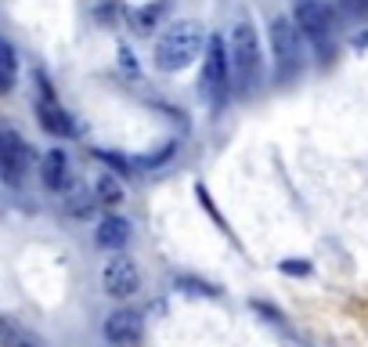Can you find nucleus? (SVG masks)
I'll return each instance as SVG.
<instances>
[{
	"label": "nucleus",
	"mask_w": 368,
	"mask_h": 347,
	"mask_svg": "<svg viewBox=\"0 0 368 347\" xmlns=\"http://www.w3.org/2000/svg\"><path fill=\"white\" fill-rule=\"evenodd\" d=\"M203 43H206V29L199 26V22H173V26H166V33L156 40V69L163 73H181L188 69V65L199 58L203 51Z\"/></svg>",
	"instance_id": "f257e3e1"
},
{
	"label": "nucleus",
	"mask_w": 368,
	"mask_h": 347,
	"mask_svg": "<svg viewBox=\"0 0 368 347\" xmlns=\"http://www.w3.org/2000/svg\"><path fill=\"white\" fill-rule=\"evenodd\" d=\"M228 69L235 76V87L238 91H253L256 80H260V40H256V29L253 22L242 18L235 22L231 29V43H228Z\"/></svg>",
	"instance_id": "f03ea898"
},
{
	"label": "nucleus",
	"mask_w": 368,
	"mask_h": 347,
	"mask_svg": "<svg viewBox=\"0 0 368 347\" xmlns=\"http://www.w3.org/2000/svg\"><path fill=\"white\" fill-rule=\"evenodd\" d=\"M271 51H274L278 80L296 76L300 62H303V43H300L296 22H289V18H274V22H271Z\"/></svg>",
	"instance_id": "7ed1b4c3"
},
{
	"label": "nucleus",
	"mask_w": 368,
	"mask_h": 347,
	"mask_svg": "<svg viewBox=\"0 0 368 347\" xmlns=\"http://www.w3.org/2000/svg\"><path fill=\"white\" fill-rule=\"evenodd\" d=\"M228 80H231V69H228V43L221 36H209L206 40V58H203V94L221 101L224 91H228Z\"/></svg>",
	"instance_id": "20e7f679"
},
{
	"label": "nucleus",
	"mask_w": 368,
	"mask_h": 347,
	"mask_svg": "<svg viewBox=\"0 0 368 347\" xmlns=\"http://www.w3.org/2000/svg\"><path fill=\"white\" fill-rule=\"evenodd\" d=\"M33 160V148L26 145V138L15 127H0V178L8 185H22Z\"/></svg>",
	"instance_id": "39448f33"
},
{
	"label": "nucleus",
	"mask_w": 368,
	"mask_h": 347,
	"mask_svg": "<svg viewBox=\"0 0 368 347\" xmlns=\"http://www.w3.org/2000/svg\"><path fill=\"white\" fill-rule=\"evenodd\" d=\"M101 286H105L108 297L126 300V297H134L141 290V271L130 257L112 253V260H105V268H101Z\"/></svg>",
	"instance_id": "423d86ee"
},
{
	"label": "nucleus",
	"mask_w": 368,
	"mask_h": 347,
	"mask_svg": "<svg viewBox=\"0 0 368 347\" xmlns=\"http://www.w3.org/2000/svg\"><path fill=\"white\" fill-rule=\"evenodd\" d=\"M293 22H296V29L300 33H307L314 43H329L332 36V8L325 4V0H296V8H293Z\"/></svg>",
	"instance_id": "0eeeda50"
},
{
	"label": "nucleus",
	"mask_w": 368,
	"mask_h": 347,
	"mask_svg": "<svg viewBox=\"0 0 368 347\" xmlns=\"http://www.w3.org/2000/svg\"><path fill=\"white\" fill-rule=\"evenodd\" d=\"M145 337V322L138 311H112L105 318V340L116 347H138Z\"/></svg>",
	"instance_id": "6e6552de"
},
{
	"label": "nucleus",
	"mask_w": 368,
	"mask_h": 347,
	"mask_svg": "<svg viewBox=\"0 0 368 347\" xmlns=\"http://www.w3.org/2000/svg\"><path fill=\"white\" fill-rule=\"evenodd\" d=\"M40 178H43V188H65L69 185V156H65L61 148H51V152H43V160H40Z\"/></svg>",
	"instance_id": "1a4fd4ad"
},
{
	"label": "nucleus",
	"mask_w": 368,
	"mask_h": 347,
	"mask_svg": "<svg viewBox=\"0 0 368 347\" xmlns=\"http://www.w3.org/2000/svg\"><path fill=\"white\" fill-rule=\"evenodd\" d=\"M94 243L101 246V250H123L126 243H130V221H123V217H116V213H108L105 221L98 225V232H94Z\"/></svg>",
	"instance_id": "9d476101"
},
{
	"label": "nucleus",
	"mask_w": 368,
	"mask_h": 347,
	"mask_svg": "<svg viewBox=\"0 0 368 347\" xmlns=\"http://www.w3.org/2000/svg\"><path fill=\"white\" fill-rule=\"evenodd\" d=\"M36 120H40V127L47 130V134H58V138H69L73 134V120L65 116V108L58 101L40 98L36 101Z\"/></svg>",
	"instance_id": "9b49d317"
},
{
	"label": "nucleus",
	"mask_w": 368,
	"mask_h": 347,
	"mask_svg": "<svg viewBox=\"0 0 368 347\" xmlns=\"http://www.w3.org/2000/svg\"><path fill=\"white\" fill-rule=\"evenodd\" d=\"M61 210L69 213V217H91L98 210V199H94V188H87V185H73L69 192H65V203Z\"/></svg>",
	"instance_id": "f8f14e48"
},
{
	"label": "nucleus",
	"mask_w": 368,
	"mask_h": 347,
	"mask_svg": "<svg viewBox=\"0 0 368 347\" xmlns=\"http://www.w3.org/2000/svg\"><path fill=\"white\" fill-rule=\"evenodd\" d=\"M94 199H98V206H119L126 199V192L116 181V174H101V178L94 181Z\"/></svg>",
	"instance_id": "ddd939ff"
},
{
	"label": "nucleus",
	"mask_w": 368,
	"mask_h": 347,
	"mask_svg": "<svg viewBox=\"0 0 368 347\" xmlns=\"http://www.w3.org/2000/svg\"><path fill=\"white\" fill-rule=\"evenodd\" d=\"M15 80H18V58H15V48L0 40V94H11V91H15Z\"/></svg>",
	"instance_id": "4468645a"
},
{
	"label": "nucleus",
	"mask_w": 368,
	"mask_h": 347,
	"mask_svg": "<svg viewBox=\"0 0 368 347\" xmlns=\"http://www.w3.org/2000/svg\"><path fill=\"white\" fill-rule=\"evenodd\" d=\"M166 15V0H159V4H152V8H145V11H138L134 15V22H138V33H152L159 26V18Z\"/></svg>",
	"instance_id": "2eb2a0df"
},
{
	"label": "nucleus",
	"mask_w": 368,
	"mask_h": 347,
	"mask_svg": "<svg viewBox=\"0 0 368 347\" xmlns=\"http://www.w3.org/2000/svg\"><path fill=\"white\" fill-rule=\"evenodd\" d=\"M281 271L286 275H311V264L307 260H281Z\"/></svg>",
	"instance_id": "dca6fc26"
},
{
	"label": "nucleus",
	"mask_w": 368,
	"mask_h": 347,
	"mask_svg": "<svg viewBox=\"0 0 368 347\" xmlns=\"http://www.w3.org/2000/svg\"><path fill=\"white\" fill-rule=\"evenodd\" d=\"M343 11H351V15H368V0H343Z\"/></svg>",
	"instance_id": "f3484780"
},
{
	"label": "nucleus",
	"mask_w": 368,
	"mask_h": 347,
	"mask_svg": "<svg viewBox=\"0 0 368 347\" xmlns=\"http://www.w3.org/2000/svg\"><path fill=\"white\" fill-rule=\"evenodd\" d=\"M98 18H101V22H116V18H119V4H101V8H98Z\"/></svg>",
	"instance_id": "a211bd4d"
},
{
	"label": "nucleus",
	"mask_w": 368,
	"mask_h": 347,
	"mask_svg": "<svg viewBox=\"0 0 368 347\" xmlns=\"http://www.w3.org/2000/svg\"><path fill=\"white\" fill-rule=\"evenodd\" d=\"M98 156H101L105 163H112V167H119V170H130V163H126L123 156H112V152H98Z\"/></svg>",
	"instance_id": "6ab92c4d"
},
{
	"label": "nucleus",
	"mask_w": 368,
	"mask_h": 347,
	"mask_svg": "<svg viewBox=\"0 0 368 347\" xmlns=\"http://www.w3.org/2000/svg\"><path fill=\"white\" fill-rule=\"evenodd\" d=\"M119 55H123V69H134V55H130V48H123Z\"/></svg>",
	"instance_id": "aec40b11"
},
{
	"label": "nucleus",
	"mask_w": 368,
	"mask_h": 347,
	"mask_svg": "<svg viewBox=\"0 0 368 347\" xmlns=\"http://www.w3.org/2000/svg\"><path fill=\"white\" fill-rule=\"evenodd\" d=\"M15 347H33V344H26V340H15Z\"/></svg>",
	"instance_id": "412c9836"
}]
</instances>
